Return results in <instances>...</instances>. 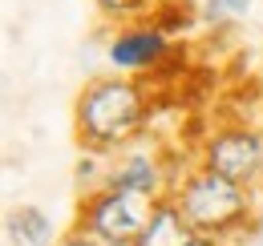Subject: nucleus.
<instances>
[{"mask_svg":"<svg viewBox=\"0 0 263 246\" xmlns=\"http://www.w3.org/2000/svg\"><path fill=\"white\" fill-rule=\"evenodd\" d=\"M150 121V89L138 77H89L73 101V133L85 154L118 157L134 150Z\"/></svg>","mask_w":263,"mask_h":246,"instance_id":"f257e3e1","label":"nucleus"},{"mask_svg":"<svg viewBox=\"0 0 263 246\" xmlns=\"http://www.w3.org/2000/svg\"><path fill=\"white\" fill-rule=\"evenodd\" d=\"M170 198L182 210V218L211 242H231V238H239L255 226V198L259 194L202 170L198 161L178 174Z\"/></svg>","mask_w":263,"mask_h":246,"instance_id":"f03ea898","label":"nucleus"},{"mask_svg":"<svg viewBox=\"0 0 263 246\" xmlns=\"http://www.w3.org/2000/svg\"><path fill=\"white\" fill-rule=\"evenodd\" d=\"M198 166L259 194L263 190V125H251V121L215 125L198 146Z\"/></svg>","mask_w":263,"mask_h":246,"instance_id":"7ed1b4c3","label":"nucleus"},{"mask_svg":"<svg viewBox=\"0 0 263 246\" xmlns=\"http://www.w3.org/2000/svg\"><path fill=\"white\" fill-rule=\"evenodd\" d=\"M146 218H150V202L101 186L93 194H81L77 198L73 226L98 234L101 242H109V246H134L138 234H142V226H146Z\"/></svg>","mask_w":263,"mask_h":246,"instance_id":"20e7f679","label":"nucleus"},{"mask_svg":"<svg viewBox=\"0 0 263 246\" xmlns=\"http://www.w3.org/2000/svg\"><path fill=\"white\" fill-rule=\"evenodd\" d=\"M178 53L174 36L166 29H158L154 20H138V25H122V29L109 32L105 40V65L109 73H122V77H158L162 65Z\"/></svg>","mask_w":263,"mask_h":246,"instance_id":"39448f33","label":"nucleus"},{"mask_svg":"<svg viewBox=\"0 0 263 246\" xmlns=\"http://www.w3.org/2000/svg\"><path fill=\"white\" fill-rule=\"evenodd\" d=\"M178 182V174L170 170V161H166L158 150H126V154H118L109 161V174H105V186L109 190H122V194H134V198H142V202H162L170 198V190Z\"/></svg>","mask_w":263,"mask_h":246,"instance_id":"423d86ee","label":"nucleus"},{"mask_svg":"<svg viewBox=\"0 0 263 246\" xmlns=\"http://www.w3.org/2000/svg\"><path fill=\"white\" fill-rule=\"evenodd\" d=\"M134 246H219V242L202 238L195 226L182 218V210L174 206V198H162V202L150 206V218H146V226H142V234H138Z\"/></svg>","mask_w":263,"mask_h":246,"instance_id":"0eeeda50","label":"nucleus"},{"mask_svg":"<svg viewBox=\"0 0 263 246\" xmlns=\"http://www.w3.org/2000/svg\"><path fill=\"white\" fill-rule=\"evenodd\" d=\"M4 230H8L12 246H57V238H61V230L41 206H16L4 222Z\"/></svg>","mask_w":263,"mask_h":246,"instance_id":"6e6552de","label":"nucleus"},{"mask_svg":"<svg viewBox=\"0 0 263 246\" xmlns=\"http://www.w3.org/2000/svg\"><path fill=\"white\" fill-rule=\"evenodd\" d=\"M158 4H162V0H93L98 16L105 20V25H114V29L138 25V20H150Z\"/></svg>","mask_w":263,"mask_h":246,"instance_id":"1a4fd4ad","label":"nucleus"},{"mask_svg":"<svg viewBox=\"0 0 263 246\" xmlns=\"http://www.w3.org/2000/svg\"><path fill=\"white\" fill-rule=\"evenodd\" d=\"M251 4H255V0H202L198 20H202L206 29H231L235 20H243V16L251 12Z\"/></svg>","mask_w":263,"mask_h":246,"instance_id":"9d476101","label":"nucleus"},{"mask_svg":"<svg viewBox=\"0 0 263 246\" xmlns=\"http://www.w3.org/2000/svg\"><path fill=\"white\" fill-rule=\"evenodd\" d=\"M195 16H198V12L191 8V0H162V4L154 8V16H150V20H154L158 29H166L170 36H174V32H182V29H186V25L195 20Z\"/></svg>","mask_w":263,"mask_h":246,"instance_id":"9b49d317","label":"nucleus"},{"mask_svg":"<svg viewBox=\"0 0 263 246\" xmlns=\"http://www.w3.org/2000/svg\"><path fill=\"white\" fill-rule=\"evenodd\" d=\"M105 174H109V161H101L98 154H81V161L73 166V182L81 194H93L105 186Z\"/></svg>","mask_w":263,"mask_h":246,"instance_id":"f8f14e48","label":"nucleus"},{"mask_svg":"<svg viewBox=\"0 0 263 246\" xmlns=\"http://www.w3.org/2000/svg\"><path fill=\"white\" fill-rule=\"evenodd\" d=\"M57 246H109V242H101L98 234H89V230H81V226H65L61 238H57Z\"/></svg>","mask_w":263,"mask_h":246,"instance_id":"ddd939ff","label":"nucleus"}]
</instances>
